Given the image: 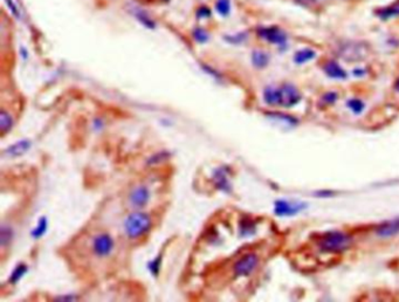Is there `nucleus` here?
<instances>
[{"label":"nucleus","mask_w":399,"mask_h":302,"mask_svg":"<svg viewBox=\"0 0 399 302\" xmlns=\"http://www.w3.org/2000/svg\"><path fill=\"white\" fill-rule=\"evenodd\" d=\"M272 117H274V119H279V120H282V121L287 122V123H291V124H295V123L297 122L296 119H294V117L289 116V115H285V114H280V113H276V114H269Z\"/></svg>","instance_id":"29"},{"label":"nucleus","mask_w":399,"mask_h":302,"mask_svg":"<svg viewBox=\"0 0 399 302\" xmlns=\"http://www.w3.org/2000/svg\"><path fill=\"white\" fill-rule=\"evenodd\" d=\"M353 74H355L356 76H362V75L365 74V71H363V69H355Z\"/></svg>","instance_id":"36"},{"label":"nucleus","mask_w":399,"mask_h":302,"mask_svg":"<svg viewBox=\"0 0 399 302\" xmlns=\"http://www.w3.org/2000/svg\"><path fill=\"white\" fill-rule=\"evenodd\" d=\"M337 99H338V94L336 91H328V93L322 95L321 103L323 105V107H327V106L334 105Z\"/></svg>","instance_id":"26"},{"label":"nucleus","mask_w":399,"mask_h":302,"mask_svg":"<svg viewBox=\"0 0 399 302\" xmlns=\"http://www.w3.org/2000/svg\"><path fill=\"white\" fill-rule=\"evenodd\" d=\"M395 89L397 91H399V77H398V80H397V82H396V85H395Z\"/></svg>","instance_id":"37"},{"label":"nucleus","mask_w":399,"mask_h":302,"mask_svg":"<svg viewBox=\"0 0 399 302\" xmlns=\"http://www.w3.org/2000/svg\"><path fill=\"white\" fill-rule=\"evenodd\" d=\"M6 1H7L8 7H11V10H12V13H13V15H15L16 16H19V15H18V11H16V7L14 6V5L12 4V1H11V0H6Z\"/></svg>","instance_id":"33"},{"label":"nucleus","mask_w":399,"mask_h":302,"mask_svg":"<svg viewBox=\"0 0 399 302\" xmlns=\"http://www.w3.org/2000/svg\"><path fill=\"white\" fill-rule=\"evenodd\" d=\"M151 225H153V222L147 213L136 212V213L128 216L125 219L124 230L126 236L130 239H137V238L148 233L150 231Z\"/></svg>","instance_id":"2"},{"label":"nucleus","mask_w":399,"mask_h":302,"mask_svg":"<svg viewBox=\"0 0 399 302\" xmlns=\"http://www.w3.org/2000/svg\"><path fill=\"white\" fill-rule=\"evenodd\" d=\"M213 181L215 185L218 190L225 192V194H230L231 192V183L229 180V170L226 167H218L213 171Z\"/></svg>","instance_id":"9"},{"label":"nucleus","mask_w":399,"mask_h":302,"mask_svg":"<svg viewBox=\"0 0 399 302\" xmlns=\"http://www.w3.org/2000/svg\"><path fill=\"white\" fill-rule=\"evenodd\" d=\"M269 62V55L262 50H254L252 53V63L257 68H265Z\"/></svg>","instance_id":"15"},{"label":"nucleus","mask_w":399,"mask_h":302,"mask_svg":"<svg viewBox=\"0 0 399 302\" xmlns=\"http://www.w3.org/2000/svg\"><path fill=\"white\" fill-rule=\"evenodd\" d=\"M239 227H240V234L243 237L252 236L255 232V224L251 219H248V218H245V219L241 220Z\"/></svg>","instance_id":"17"},{"label":"nucleus","mask_w":399,"mask_h":302,"mask_svg":"<svg viewBox=\"0 0 399 302\" xmlns=\"http://www.w3.org/2000/svg\"><path fill=\"white\" fill-rule=\"evenodd\" d=\"M306 208L302 203H291L287 200H277L274 204V213L279 217H292L300 213Z\"/></svg>","instance_id":"7"},{"label":"nucleus","mask_w":399,"mask_h":302,"mask_svg":"<svg viewBox=\"0 0 399 302\" xmlns=\"http://www.w3.org/2000/svg\"><path fill=\"white\" fill-rule=\"evenodd\" d=\"M341 55L347 61L363 60L368 55V47L364 44L349 43L341 48Z\"/></svg>","instance_id":"5"},{"label":"nucleus","mask_w":399,"mask_h":302,"mask_svg":"<svg viewBox=\"0 0 399 302\" xmlns=\"http://www.w3.org/2000/svg\"><path fill=\"white\" fill-rule=\"evenodd\" d=\"M197 15H198V16H210L211 13H210L209 8L201 7V8H199V11L197 12Z\"/></svg>","instance_id":"32"},{"label":"nucleus","mask_w":399,"mask_h":302,"mask_svg":"<svg viewBox=\"0 0 399 302\" xmlns=\"http://www.w3.org/2000/svg\"><path fill=\"white\" fill-rule=\"evenodd\" d=\"M47 228H48V220H47L46 217H42L40 218V220L36 224L35 228L32 231L31 234H32V237L34 238V239H39V238H41L46 233Z\"/></svg>","instance_id":"16"},{"label":"nucleus","mask_w":399,"mask_h":302,"mask_svg":"<svg viewBox=\"0 0 399 302\" xmlns=\"http://www.w3.org/2000/svg\"><path fill=\"white\" fill-rule=\"evenodd\" d=\"M31 145H32L31 141L21 139V141L16 142V143L11 145L10 148H7L5 153L10 156V157H19V156L24 155V153H26L31 149Z\"/></svg>","instance_id":"13"},{"label":"nucleus","mask_w":399,"mask_h":302,"mask_svg":"<svg viewBox=\"0 0 399 302\" xmlns=\"http://www.w3.org/2000/svg\"><path fill=\"white\" fill-rule=\"evenodd\" d=\"M323 71H324L325 74L329 77H331V79L344 80L347 79L348 76L347 72H345L338 63L335 62V61H328V62L323 66Z\"/></svg>","instance_id":"12"},{"label":"nucleus","mask_w":399,"mask_h":302,"mask_svg":"<svg viewBox=\"0 0 399 302\" xmlns=\"http://www.w3.org/2000/svg\"><path fill=\"white\" fill-rule=\"evenodd\" d=\"M171 157V153L167 150H162L159 152L154 153V155L151 156L150 158L148 159V166H154V164H159L162 162H165L167 159Z\"/></svg>","instance_id":"21"},{"label":"nucleus","mask_w":399,"mask_h":302,"mask_svg":"<svg viewBox=\"0 0 399 302\" xmlns=\"http://www.w3.org/2000/svg\"><path fill=\"white\" fill-rule=\"evenodd\" d=\"M316 58V52L310 48H303L297 50L294 54V62L297 65H303Z\"/></svg>","instance_id":"14"},{"label":"nucleus","mask_w":399,"mask_h":302,"mask_svg":"<svg viewBox=\"0 0 399 302\" xmlns=\"http://www.w3.org/2000/svg\"><path fill=\"white\" fill-rule=\"evenodd\" d=\"M27 271H28V267L25 264L18 265V266L14 268L12 274H11V276H10L11 284H16V282L20 281L22 279V276L27 273Z\"/></svg>","instance_id":"19"},{"label":"nucleus","mask_w":399,"mask_h":302,"mask_svg":"<svg viewBox=\"0 0 399 302\" xmlns=\"http://www.w3.org/2000/svg\"><path fill=\"white\" fill-rule=\"evenodd\" d=\"M259 264V258L255 253H247L235 262L233 271L237 276H248Z\"/></svg>","instance_id":"4"},{"label":"nucleus","mask_w":399,"mask_h":302,"mask_svg":"<svg viewBox=\"0 0 399 302\" xmlns=\"http://www.w3.org/2000/svg\"><path fill=\"white\" fill-rule=\"evenodd\" d=\"M226 39L229 43H232V44H240L243 43V41H245L246 39V34H244V33H240V34H237L235 36H226Z\"/></svg>","instance_id":"30"},{"label":"nucleus","mask_w":399,"mask_h":302,"mask_svg":"<svg viewBox=\"0 0 399 302\" xmlns=\"http://www.w3.org/2000/svg\"><path fill=\"white\" fill-rule=\"evenodd\" d=\"M299 4H302V5H309V4H313L315 0H296Z\"/></svg>","instance_id":"35"},{"label":"nucleus","mask_w":399,"mask_h":302,"mask_svg":"<svg viewBox=\"0 0 399 302\" xmlns=\"http://www.w3.org/2000/svg\"><path fill=\"white\" fill-rule=\"evenodd\" d=\"M399 15V4L391 5V6L383 8V10L379 11L378 16L382 18L383 20H387V19L393 18V16Z\"/></svg>","instance_id":"18"},{"label":"nucleus","mask_w":399,"mask_h":302,"mask_svg":"<svg viewBox=\"0 0 399 302\" xmlns=\"http://www.w3.org/2000/svg\"><path fill=\"white\" fill-rule=\"evenodd\" d=\"M77 300V296L74 295H63V296H59V298L55 299V301H75Z\"/></svg>","instance_id":"31"},{"label":"nucleus","mask_w":399,"mask_h":302,"mask_svg":"<svg viewBox=\"0 0 399 302\" xmlns=\"http://www.w3.org/2000/svg\"><path fill=\"white\" fill-rule=\"evenodd\" d=\"M376 234L381 238H391L399 234V218L382 223L376 230Z\"/></svg>","instance_id":"10"},{"label":"nucleus","mask_w":399,"mask_h":302,"mask_svg":"<svg viewBox=\"0 0 399 302\" xmlns=\"http://www.w3.org/2000/svg\"><path fill=\"white\" fill-rule=\"evenodd\" d=\"M347 106H348V108H349L353 114H356V115H359V114L363 113V110L365 108V105H364L363 101H361L358 99L349 100V101H348Z\"/></svg>","instance_id":"23"},{"label":"nucleus","mask_w":399,"mask_h":302,"mask_svg":"<svg viewBox=\"0 0 399 302\" xmlns=\"http://www.w3.org/2000/svg\"><path fill=\"white\" fill-rule=\"evenodd\" d=\"M13 127V120L12 117H11L6 111H1V114H0V129L4 134H6L12 129Z\"/></svg>","instance_id":"20"},{"label":"nucleus","mask_w":399,"mask_h":302,"mask_svg":"<svg viewBox=\"0 0 399 302\" xmlns=\"http://www.w3.org/2000/svg\"><path fill=\"white\" fill-rule=\"evenodd\" d=\"M134 13H135V15H136V18L139 20V22H142L145 27H148V29H150V30L154 29V22L149 18L148 15L144 12V11L136 10Z\"/></svg>","instance_id":"24"},{"label":"nucleus","mask_w":399,"mask_h":302,"mask_svg":"<svg viewBox=\"0 0 399 302\" xmlns=\"http://www.w3.org/2000/svg\"><path fill=\"white\" fill-rule=\"evenodd\" d=\"M217 11L220 15H229L231 11V2L230 0H217Z\"/></svg>","instance_id":"27"},{"label":"nucleus","mask_w":399,"mask_h":302,"mask_svg":"<svg viewBox=\"0 0 399 302\" xmlns=\"http://www.w3.org/2000/svg\"><path fill=\"white\" fill-rule=\"evenodd\" d=\"M12 238H13L12 228L8 227V226L2 225L1 230H0V242H1L2 247H6L7 245H10V242H12Z\"/></svg>","instance_id":"22"},{"label":"nucleus","mask_w":399,"mask_h":302,"mask_svg":"<svg viewBox=\"0 0 399 302\" xmlns=\"http://www.w3.org/2000/svg\"><path fill=\"white\" fill-rule=\"evenodd\" d=\"M150 199V192L147 186H138L130 194V201L135 208H144Z\"/></svg>","instance_id":"11"},{"label":"nucleus","mask_w":399,"mask_h":302,"mask_svg":"<svg viewBox=\"0 0 399 302\" xmlns=\"http://www.w3.org/2000/svg\"><path fill=\"white\" fill-rule=\"evenodd\" d=\"M161 265H162V257H157L153 260L148 262V270L149 272L153 274V276H157L159 274V271H161Z\"/></svg>","instance_id":"25"},{"label":"nucleus","mask_w":399,"mask_h":302,"mask_svg":"<svg viewBox=\"0 0 399 302\" xmlns=\"http://www.w3.org/2000/svg\"><path fill=\"white\" fill-rule=\"evenodd\" d=\"M112 248H114V240L108 233L98 234L92 242V251H94L95 256L101 257V258L110 256Z\"/></svg>","instance_id":"6"},{"label":"nucleus","mask_w":399,"mask_h":302,"mask_svg":"<svg viewBox=\"0 0 399 302\" xmlns=\"http://www.w3.org/2000/svg\"><path fill=\"white\" fill-rule=\"evenodd\" d=\"M193 38H195V40L198 41V43L204 44L209 40V34H207L206 30H204L201 29H197L193 30Z\"/></svg>","instance_id":"28"},{"label":"nucleus","mask_w":399,"mask_h":302,"mask_svg":"<svg viewBox=\"0 0 399 302\" xmlns=\"http://www.w3.org/2000/svg\"><path fill=\"white\" fill-rule=\"evenodd\" d=\"M351 238L343 232L331 231L323 233L317 240V246L323 252L341 253L350 247Z\"/></svg>","instance_id":"1"},{"label":"nucleus","mask_w":399,"mask_h":302,"mask_svg":"<svg viewBox=\"0 0 399 302\" xmlns=\"http://www.w3.org/2000/svg\"><path fill=\"white\" fill-rule=\"evenodd\" d=\"M102 127H103L102 121H101V120H95V122H94V128H95V129L100 130Z\"/></svg>","instance_id":"34"},{"label":"nucleus","mask_w":399,"mask_h":302,"mask_svg":"<svg viewBox=\"0 0 399 302\" xmlns=\"http://www.w3.org/2000/svg\"><path fill=\"white\" fill-rule=\"evenodd\" d=\"M277 96H279V103H277L279 107L291 108L301 101V94L293 85H285L281 88H277Z\"/></svg>","instance_id":"3"},{"label":"nucleus","mask_w":399,"mask_h":302,"mask_svg":"<svg viewBox=\"0 0 399 302\" xmlns=\"http://www.w3.org/2000/svg\"><path fill=\"white\" fill-rule=\"evenodd\" d=\"M258 34L263 40L274 45H285L287 43V34L279 27H262L258 30Z\"/></svg>","instance_id":"8"}]
</instances>
